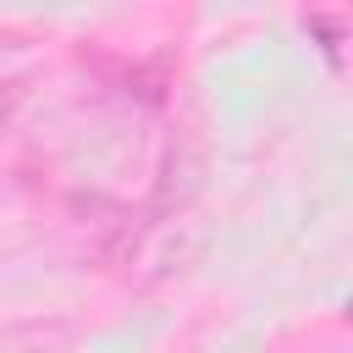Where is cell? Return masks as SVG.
Masks as SVG:
<instances>
[{"label":"cell","instance_id":"6da1fadb","mask_svg":"<svg viewBox=\"0 0 353 353\" xmlns=\"http://www.w3.org/2000/svg\"><path fill=\"white\" fill-rule=\"evenodd\" d=\"M11 105H17V88H11V83H0V127H6V116H11Z\"/></svg>","mask_w":353,"mask_h":353}]
</instances>
